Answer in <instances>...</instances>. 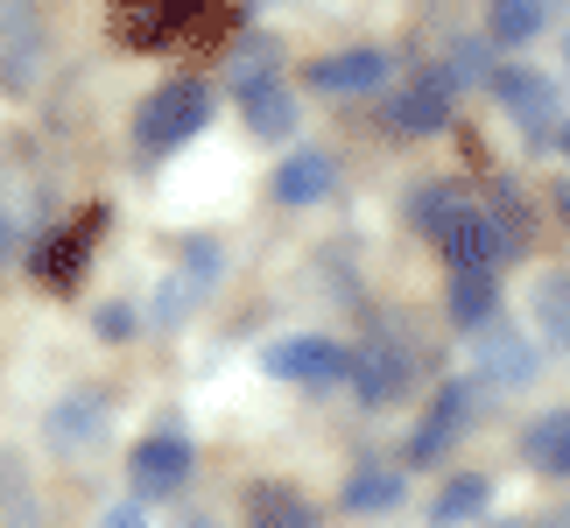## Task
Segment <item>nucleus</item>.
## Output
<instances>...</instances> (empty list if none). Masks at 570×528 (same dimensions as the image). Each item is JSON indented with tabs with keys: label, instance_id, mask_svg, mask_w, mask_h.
<instances>
[{
	"label": "nucleus",
	"instance_id": "nucleus-1",
	"mask_svg": "<svg viewBox=\"0 0 570 528\" xmlns=\"http://www.w3.org/2000/svg\"><path fill=\"white\" fill-rule=\"evenodd\" d=\"M212 127V85L205 78H177V85H156V92L141 99V114H135V141L141 148H184L197 141Z\"/></svg>",
	"mask_w": 570,
	"mask_h": 528
},
{
	"label": "nucleus",
	"instance_id": "nucleus-2",
	"mask_svg": "<svg viewBox=\"0 0 570 528\" xmlns=\"http://www.w3.org/2000/svg\"><path fill=\"white\" fill-rule=\"evenodd\" d=\"M514 247H521L514 226L500 212H487V205H472L451 233H436V254H444L451 275H500L514 261Z\"/></svg>",
	"mask_w": 570,
	"mask_h": 528
},
{
	"label": "nucleus",
	"instance_id": "nucleus-3",
	"mask_svg": "<svg viewBox=\"0 0 570 528\" xmlns=\"http://www.w3.org/2000/svg\"><path fill=\"white\" fill-rule=\"evenodd\" d=\"M261 373H275L289 388H345L353 381V352L324 332H296V339H275L261 352Z\"/></svg>",
	"mask_w": 570,
	"mask_h": 528
},
{
	"label": "nucleus",
	"instance_id": "nucleus-4",
	"mask_svg": "<svg viewBox=\"0 0 570 528\" xmlns=\"http://www.w3.org/2000/svg\"><path fill=\"white\" fill-rule=\"evenodd\" d=\"M345 388H353L366 409H394L415 388V352H409V339L402 332H374V339L353 352V381H345Z\"/></svg>",
	"mask_w": 570,
	"mask_h": 528
},
{
	"label": "nucleus",
	"instance_id": "nucleus-5",
	"mask_svg": "<svg viewBox=\"0 0 570 528\" xmlns=\"http://www.w3.org/2000/svg\"><path fill=\"white\" fill-rule=\"evenodd\" d=\"M451 106H458V78L444 71V63H430V71H415L409 85L387 92V127L394 135H444Z\"/></svg>",
	"mask_w": 570,
	"mask_h": 528
},
{
	"label": "nucleus",
	"instance_id": "nucleus-6",
	"mask_svg": "<svg viewBox=\"0 0 570 528\" xmlns=\"http://www.w3.org/2000/svg\"><path fill=\"white\" fill-rule=\"evenodd\" d=\"M487 92H493V106H500V114H508L529 141H550V135H557V85L542 78V71H529V63H500Z\"/></svg>",
	"mask_w": 570,
	"mask_h": 528
},
{
	"label": "nucleus",
	"instance_id": "nucleus-7",
	"mask_svg": "<svg viewBox=\"0 0 570 528\" xmlns=\"http://www.w3.org/2000/svg\"><path fill=\"white\" fill-rule=\"evenodd\" d=\"M218 275H226V247H218V239H190L184 261L169 268V282L156 290V324H184L197 303L218 290Z\"/></svg>",
	"mask_w": 570,
	"mask_h": 528
},
{
	"label": "nucleus",
	"instance_id": "nucleus-8",
	"mask_svg": "<svg viewBox=\"0 0 570 528\" xmlns=\"http://www.w3.org/2000/svg\"><path fill=\"white\" fill-rule=\"evenodd\" d=\"M394 78V57L387 50H332V57H311L303 63V85L324 99H366V92H387Z\"/></svg>",
	"mask_w": 570,
	"mask_h": 528
},
{
	"label": "nucleus",
	"instance_id": "nucleus-9",
	"mask_svg": "<svg viewBox=\"0 0 570 528\" xmlns=\"http://www.w3.org/2000/svg\"><path fill=\"white\" fill-rule=\"evenodd\" d=\"M197 8H205V0H120L114 29H120L127 50H163V42H177L197 21Z\"/></svg>",
	"mask_w": 570,
	"mask_h": 528
},
{
	"label": "nucleus",
	"instance_id": "nucleus-10",
	"mask_svg": "<svg viewBox=\"0 0 570 528\" xmlns=\"http://www.w3.org/2000/svg\"><path fill=\"white\" fill-rule=\"evenodd\" d=\"M535 366H542V352H535V339H521L514 332V324H487V332H479V381H493L500 394H508V388H529L535 381Z\"/></svg>",
	"mask_w": 570,
	"mask_h": 528
},
{
	"label": "nucleus",
	"instance_id": "nucleus-11",
	"mask_svg": "<svg viewBox=\"0 0 570 528\" xmlns=\"http://www.w3.org/2000/svg\"><path fill=\"white\" fill-rule=\"evenodd\" d=\"M190 466H197V451H190V437L184 430H156V437H141L135 444V493H177L190 487Z\"/></svg>",
	"mask_w": 570,
	"mask_h": 528
},
{
	"label": "nucleus",
	"instance_id": "nucleus-12",
	"mask_svg": "<svg viewBox=\"0 0 570 528\" xmlns=\"http://www.w3.org/2000/svg\"><path fill=\"white\" fill-rule=\"evenodd\" d=\"M332 184H338V163L324 156V148H289V156L275 163V205H289V212L324 205Z\"/></svg>",
	"mask_w": 570,
	"mask_h": 528
},
{
	"label": "nucleus",
	"instance_id": "nucleus-13",
	"mask_svg": "<svg viewBox=\"0 0 570 528\" xmlns=\"http://www.w3.org/2000/svg\"><path fill=\"white\" fill-rule=\"evenodd\" d=\"M42 437H50V451L57 458H78V451H92L99 437H106V402L92 388H78V394H63V402L42 415Z\"/></svg>",
	"mask_w": 570,
	"mask_h": 528
},
{
	"label": "nucleus",
	"instance_id": "nucleus-14",
	"mask_svg": "<svg viewBox=\"0 0 570 528\" xmlns=\"http://www.w3.org/2000/svg\"><path fill=\"white\" fill-rule=\"evenodd\" d=\"M99 233H106V205H99V212H85V218H78V226L63 233V239H50V247L36 254V275L50 282V290H71L78 268H85V247H92Z\"/></svg>",
	"mask_w": 570,
	"mask_h": 528
},
{
	"label": "nucleus",
	"instance_id": "nucleus-15",
	"mask_svg": "<svg viewBox=\"0 0 570 528\" xmlns=\"http://www.w3.org/2000/svg\"><path fill=\"white\" fill-rule=\"evenodd\" d=\"M529 317H535V345L570 352V275H563V268L535 275V290H529Z\"/></svg>",
	"mask_w": 570,
	"mask_h": 528
},
{
	"label": "nucleus",
	"instance_id": "nucleus-16",
	"mask_svg": "<svg viewBox=\"0 0 570 528\" xmlns=\"http://www.w3.org/2000/svg\"><path fill=\"white\" fill-rule=\"evenodd\" d=\"M521 458H529L535 472H550V479H570V409L535 415V423L521 430Z\"/></svg>",
	"mask_w": 570,
	"mask_h": 528
},
{
	"label": "nucleus",
	"instance_id": "nucleus-17",
	"mask_svg": "<svg viewBox=\"0 0 570 528\" xmlns=\"http://www.w3.org/2000/svg\"><path fill=\"white\" fill-rule=\"evenodd\" d=\"M465 212H472V190H465V184H415V190H409V218H415L430 239L451 233Z\"/></svg>",
	"mask_w": 570,
	"mask_h": 528
},
{
	"label": "nucleus",
	"instance_id": "nucleus-18",
	"mask_svg": "<svg viewBox=\"0 0 570 528\" xmlns=\"http://www.w3.org/2000/svg\"><path fill=\"white\" fill-rule=\"evenodd\" d=\"M451 324H465V332H487V324L500 317V275H451Z\"/></svg>",
	"mask_w": 570,
	"mask_h": 528
},
{
	"label": "nucleus",
	"instance_id": "nucleus-19",
	"mask_svg": "<svg viewBox=\"0 0 570 528\" xmlns=\"http://www.w3.org/2000/svg\"><path fill=\"white\" fill-rule=\"evenodd\" d=\"M487 500H493V479H479V472H458L444 493L430 500V528H465L487 515Z\"/></svg>",
	"mask_w": 570,
	"mask_h": 528
},
{
	"label": "nucleus",
	"instance_id": "nucleus-20",
	"mask_svg": "<svg viewBox=\"0 0 570 528\" xmlns=\"http://www.w3.org/2000/svg\"><path fill=\"white\" fill-rule=\"evenodd\" d=\"M402 472H394V466H360L353 479H345V508H353V515H387V508H402Z\"/></svg>",
	"mask_w": 570,
	"mask_h": 528
},
{
	"label": "nucleus",
	"instance_id": "nucleus-21",
	"mask_svg": "<svg viewBox=\"0 0 570 528\" xmlns=\"http://www.w3.org/2000/svg\"><path fill=\"white\" fill-rule=\"evenodd\" d=\"M247 528H317V508H311L296 487H254Z\"/></svg>",
	"mask_w": 570,
	"mask_h": 528
},
{
	"label": "nucleus",
	"instance_id": "nucleus-22",
	"mask_svg": "<svg viewBox=\"0 0 570 528\" xmlns=\"http://www.w3.org/2000/svg\"><path fill=\"white\" fill-rule=\"evenodd\" d=\"M493 402H500V388H493V381H479V373H451V381L436 388V402H430V409H444L458 430H472Z\"/></svg>",
	"mask_w": 570,
	"mask_h": 528
},
{
	"label": "nucleus",
	"instance_id": "nucleus-23",
	"mask_svg": "<svg viewBox=\"0 0 570 528\" xmlns=\"http://www.w3.org/2000/svg\"><path fill=\"white\" fill-rule=\"evenodd\" d=\"M247 127H254L261 141H289V135H296V99L282 92L275 78L254 85V92H247Z\"/></svg>",
	"mask_w": 570,
	"mask_h": 528
},
{
	"label": "nucleus",
	"instance_id": "nucleus-24",
	"mask_svg": "<svg viewBox=\"0 0 570 528\" xmlns=\"http://www.w3.org/2000/svg\"><path fill=\"white\" fill-rule=\"evenodd\" d=\"M36 29H29V8L21 0H8V42H0V78H8V92H29V78H36Z\"/></svg>",
	"mask_w": 570,
	"mask_h": 528
},
{
	"label": "nucleus",
	"instance_id": "nucleus-25",
	"mask_svg": "<svg viewBox=\"0 0 570 528\" xmlns=\"http://www.w3.org/2000/svg\"><path fill=\"white\" fill-rule=\"evenodd\" d=\"M487 36L493 42H535L542 36V0H493V8H487Z\"/></svg>",
	"mask_w": 570,
	"mask_h": 528
},
{
	"label": "nucleus",
	"instance_id": "nucleus-26",
	"mask_svg": "<svg viewBox=\"0 0 570 528\" xmlns=\"http://www.w3.org/2000/svg\"><path fill=\"white\" fill-rule=\"evenodd\" d=\"M458 437H465V430H458L444 409H430L423 423H415V437H409V466H436V458H444Z\"/></svg>",
	"mask_w": 570,
	"mask_h": 528
},
{
	"label": "nucleus",
	"instance_id": "nucleus-27",
	"mask_svg": "<svg viewBox=\"0 0 570 528\" xmlns=\"http://www.w3.org/2000/svg\"><path fill=\"white\" fill-rule=\"evenodd\" d=\"M487 42H493V36H458L444 71H451L458 85H493V57H487Z\"/></svg>",
	"mask_w": 570,
	"mask_h": 528
},
{
	"label": "nucleus",
	"instance_id": "nucleus-28",
	"mask_svg": "<svg viewBox=\"0 0 570 528\" xmlns=\"http://www.w3.org/2000/svg\"><path fill=\"white\" fill-rule=\"evenodd\" d=\"M92 332H99V339H114V345H120V339H135V311H127V303H99Z\"/></svg>",
	"mask_w": 570,
	"mask_h": 528
},
{
	"label": "nucleus",
	"instance_id": "nucleus-29",
	"mask_svg": "<svg viewBox=\"0 0 570 528\" xmlns=\"http://www.w3.org/2000/svg\"><path fill=\"white\" fill-rule=\"evenodd\" d=\"M99 528H148V515H141V500H120V508L99 515Z\"/></svg>",
	"mask_w": 570,
	"mask_h": 528
},
{
	"label": "nucleus",
	"instance_id": "nucleus-30",
	"mask_svg": "<svg viewBox=\"0 0 570 528\" xmlns=\"http://www.w3.org/2000/svg\"><path fill=\"white\" fill-rule=\"evenodd\" d=\"M550 212H557L563 226H570V184H550Z\"/></svg>",
	"mask_w": 570,
	"mask_h": 528
},
{
	"label": "nucleus",
	"instance_id": "nucleus-31",
	"mask_svg": "<svg viewBox=\"0 0 570 528\" xmlns=\"http://www.w3.org/2000/svg\"><path fill=\"white\" fill-rule=\"evenodd\" d=\"M8 254H14V218L0 212V268H8Z\"/></svg>",
	"mask_w": 570,
	"mask_h": 528
},
{
	"label": "nucleus",
	"instance_id": "nucleus-32",
	"mask_svg": "<svg viewBox=\"0 0 570 528\" xmlns=\"http://www.w3.org/2000/svg\"><path fill=\"white\" fill-rule=\"evenodd\" d=\"M557 148H563V156H570V120H563V127H557Z\"/></svg>",
	"mask_w": 570,
	"mask_h": 528
},
{
	"label": "nucleus",
	"instance_id": "nucleus-33",
	"mask_svg": "<svg viewBox=\"0 0 570 528\" xmlns=\"http://www.w3.org/2000/svg\"><path fill=\"white\" fill-rule=\"evenodd\" d=\"M500 528H529V521H500Z\"/></svg>",
	"mask_w": 570,
	"mask_h": 528
},
{
	"label": "nucleus",
	"instance_id": "nucleus-34",
	"mask_svg": "<svg viewBox=\"0 0 570 528\" xmlns=\"http://www.w3.org/2000/svg\"><path fill=\"white\" fill-rule=\"evenodd\" d=\"M190 528H205V521H190Z\"/></svg>",
	"mask_w": 570,
	"mask_h": 528
},
{
	"label": "nucleus",
	"instance_id": "nucleus-35",
	"mask_svg": "<svg viewBox=\"0 0 570 528\" xmlns=\"http://www.w3.org/2000/svg\"><path fill=\"white\" fill-rule=\"evenodd\" d=\"M487 8H493V0H487Z\"/></svg>",
	"mask_w": 570,
	"mask_h": 528
}]
</instances>
